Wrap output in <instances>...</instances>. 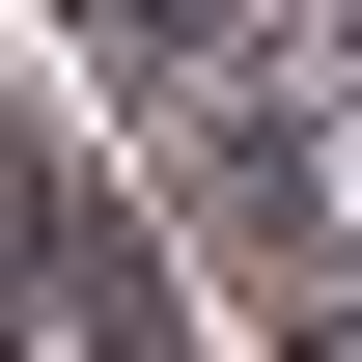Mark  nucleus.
I'll use <instances>...</instances> for the list:
<instances>
[{"label":"nucleus","mask_w":362,"mask_h":362,"mask_svg":"<svg viewBox=\"0 0 362 362\" xmlns=\"http://www.w3.org/2000/svg\"><path fill=\"white\" fill-rule=\"evenodd\" d=\"M334 223H362V112H334Z\"/></svg>","instance_id":"obj_1"}]
</instances>
